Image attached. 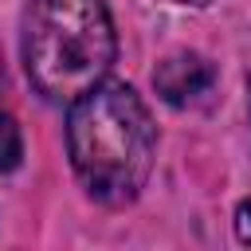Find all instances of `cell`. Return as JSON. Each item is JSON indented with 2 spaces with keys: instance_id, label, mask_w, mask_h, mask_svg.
Listing matches in <instances>:
<instances>
[{
  "instance_id": "obj_1",
  "label": "cell",
  "mask_w": 251,
  "mask_h": 251,
  "mask_svg": "<svg viewBox=\"0 0 251 251\" xmlns=\"http://www.w3.org/2000/svg\"><path fill=\"white\" fill-rule=\"evenodd\" d=\"M67 149L86 196L106 208H126L153 173L157 126L133 86L102 78L71 102Z\"/></svg>"
},
{
  "instance_id": "obj_2",
  "label": "cell",
  "mask_w": 251,
  "mask_h": 251,
  "mask_svg": "<svg viewBox=\"0 0 251 251\" xmlns=\"http://www.w3.org/2000/svg\"><path fill=\"white\" fill-rule=\"evenodd\" d=\"M24 71L47 102L98 86L118 55L106 0H31L24 12Z\"/></svg>"
},
{
  "instance_id": "obj_3",
  "label": "cell",
  "mask_w": 251,
  "mask_h": 251,
  "mask_svg": "<svg viewBox=\"0 0 251 251\" xmlns=\"http://www.w3.org/2000/svg\"><path fill=\"white\" fill-rule=\"evenodd\" d=\"M212 82H216V67L200 51H173L153 71V90L169 106H188V102L204 98L212 90Z\"/></svg>"
},
{
  "instance_id": "obj_4",
  "label": "cell",
  "mask_w": 251,
  "mask_h": 251,
  "mask_svg": "<svg viewBox=\"0 0 251 251\" xmlns=\"http://www.w3.org/2000/svg\"><path fill=\"white\" fill-rule=\"evenodd\" d=\"M24 161V133L12 114H0V173H12Z\"/></svg>"
},
{
  "instance_id": "obj_5",
  "label": "cell",
  "mask_w": 251,
  "mask_h": 251,
  "mask_svg": "<svg viewBox=\"0 0 251 251\" xmlns=\"http://www.w3.org/2000/svg\"><path fill=\"white\" fill-rule=\"evenodd\" d=\"M235 235L239 243H251V200H239L235 208Z\"/></svg>"
},
{
  "instance_id": "obj_6",
  "label": "cell",
  "mask_w": 251,
  "mask_h": 251,
  "mask_svg": "<svg viewBox=\"0 0 251 251\" xmlns=\"http://www.w3.org/2000/svg\"><path fill=\"white\" fill-rule=\"evenodd\" d=\"M173 4H188V8H204V4H212V0H173Z\"/></svg>"
}]
</instances>
